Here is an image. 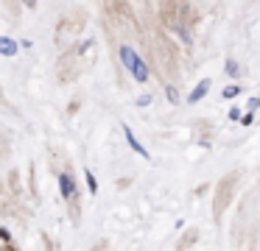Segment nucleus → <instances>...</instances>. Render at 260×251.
I'll use <instances>...</instances> for the list:
<instances>
[{
	"label": "nucleus",
	"instance_id": "nucleus-1",
	"mask_svg": "<svg viewBox=\"0 0 260 251\" xmlns=\"http://www.w3.org/2000/svg\"><path fill=\"white\" fill-rule=\"evenodd\" d=\"M120 59H123L126 70L135 76L137 84H146V81H148V67H146V61H143L140 56H137L135 50L129 48V45H123V48H120Z\"/></svg>",
	"mask_w": 260,
	"mask_h": 251
},
{
	"label": "nucleus",
	"instance_id": "nucleus-2",
	"mask_svg": "<svg viewBox=\"0 0 260 251\" xmlns=\"http://www.w3.org/2000/svg\"><path fill=\"white\" fill-rule=\"evenodd\" d=\"M59 187H62V198L64 201H76V182L70 173H62L59 176Z\"/></svg>",
	"mask_w": 260,
	"mask_h": 251
},
{
	"label": "nucleus",
	"instance_id": "nucleus-3",
	"mask_svg": "<svg viewBox=\"0 0 260 251\" xmlns=\"http://www.w3.org/2000/svg\"><path fill=\"white\" fill-rule=\"evenodd\" d=\"M232 184H235V178H226V182H221L218 184V198H215V212H221L226 204H230V190H232Z\"/></svg>",
	"mask_w": 260,
	"mask_h": 251
},
{
	"label": "nucleus",
	"instance_id": "nucleus-4",
	"mask_svg": "<svg viewBox=\"0 0 260 251\" xmlns=\"http://www.w3.org/2000/svg\"><path fill=\"white\" fill-rule=\"evenodd\" d=\"M123 134H126V142H129V145H132V148H135V151H137V154H140V156H143V159H148V151H146V148H143V145H140V139H137V137H135V134H132V128H129V126H126V128H123Z\"/></svg>",
	"mask_w": 260,
	"mask_h": 251
},
{
	"label": "nucleus",
	"instance_id": "nucleus-5",
	"mask_svg": "<svg viewBox=\"0 0 260 251\" xmlns=\"http://www.w3.org/2000/svg\"><path fill=\"white\" fill-rule=\"evenodd\" d=\"M207 89H210V81H202V84H199V87L193 89L190 95H187V103H199V100H202L204 95H207Z\"/></svg>",
	"mask_w": 260,
	"mask_h": 251
},
{
	"label": "nucleus",
	"instance_id": "nucleus-6",
	"mask_svg": "<svg viewBox=\"0 0 260 251\" xmlns=\"http://www.w3.org/2000/svg\"><path fill=\"white\" fill-rule=\"evenodd\" d=\"M0 50H3V56H9V59H12V56L17 53V45H14L9 37H3V39H0Z\"/></svg>",
	"mask_w": 260,
	"mask_h": 251
},
{
	"label": "nucleus",
	"instance_id": "nucleus-7",
	"mask_svg": "<svg viewBox=\"0 0 260 251\" xmlns=\"http://www.w3.org/2000/svg\"><path fill=\"white\" fill-rule=\"evenodd\" d=\"M193 240H196V229H190V232L185 234V240H182V248H187V245H193Z\"/></svg>",
	"mask_w": 260,
	"mask_h": 251
},
{
	"label": "nucleus",
	"instance_id": "nucleus-8",
	"mask_svg": "<svg viewBox=\"0 0 260 251\" xmlns=\"http://www.w3.org/2000/svg\"><path fill=\"white\" fill-rule=\"evenodd\" d=\"M165 92H168V100H171V103H179V95H176L174 87H165Z\"/></svg>",
	"mask_w": 260,
	"mask_h": 251
},
{
	"label": "nucleus",
	"instance_id": "nucleus-9",
	"mask_svg": "<svg viewBox=\"0 0 260 251\" xmlns=\"http://www.w3.org/2000/svg\"><path fill=\"white\" fill-rule=\"evenodd\" d=\"M87 184H90V193H95V190H98V182H95V176H92L90 170H87Z\"/></svg>",
	"mask_w": 260,
	"mask_h": 251
},
{
	"label": "nucleus",
	"instance_id": "nucleus-10",
	"mask_svg": "<svg viewBox=\"0 0 260 251\" xmlns=\"http://www.w3.org/2000/svg\"><path fill=\"white\" fill-rule=\"evenodd\" d=\"M238 92H241V87H226L224 89V98H235Z\"/></svg>",
	"mask_w": 260,
	"mask_h": 251
},
{
	"label": "nucleus",
	"instance_id": "nucleus-11",
	"mask_svg": "<svg viewBox=\"0 0 260 251\" xmlns=\"http://www.w3.org/2000/svg\"><path fill=\"white\" fill-rule=\"evenodd\" d=\"M151 103V98H148V95H143V98H137V106H148Z\"/></svg>",
	"mask_w": 260,
	"mask_h": 251
},
{
	"label": "nucleus",
	"instance_id": "nucleus-12",
	"mask_svg": "<svg viewBox=\"0 0 260 251\" xmlns=\"http://www.w3.org/2000/svg\"><path fill=\"white\" fill-rule=\"evenodd\" d=\"M226 70H230L232 76H238V64H235V61H230V64H226Z\"/></svg>",
	"mask_w": 260,
	"mask_h": 251
},
{
	"label": "nucleus",
	"instance_id": "nucleus-13",
	"mask_svg": "<svg viewBox=\"0 0 260 251\" xmlns=\"http://www.w3.org/2000/svg\"><path fill=\"white\" fill-rule=\"evenodd\" d=\"M23 3L28 6V9H34V6H37V0H23Z\"/></svg>",
	"mask_w": 260,
	"mask_h": 251
}]
</instances>
